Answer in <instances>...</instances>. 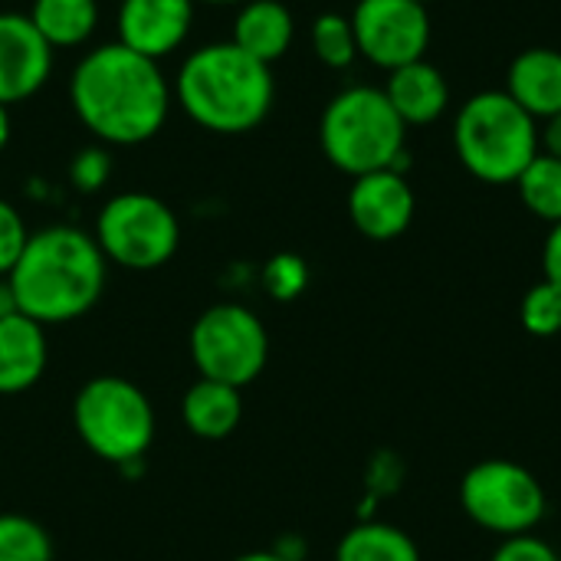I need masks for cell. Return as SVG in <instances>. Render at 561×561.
Returning <instances> with one entry per match:
<instances>
[{
	"instance_id": "obj_17",
	"label": "cell",
	"mask_w": 561,
	"mask_h": 561,
	"mask_svg": "<svg viewBox=\"0 0 561 561\" xmlns=\"http://www.w3.org/2000/svg\"><path fill=\"white\" fill-rule=\"evenodd\" d=\"M293 36H296V20H293L286 3H279V0H247V3L237 7L230 43H237L253 59L273 66L276 59L286 56V49L293 46Z\"/></svg>"
},
{
	"instance_id": "obj_1",
	"label": "cell",
	"mask_w": 561,
	"mask_h": 561,
	"mask_svg": "<svg viewBox=\"0 0 561 561\" xmlns=\"http://www.w3.org/2000/svg\"><path fill=\"white\" fill-rule=\"evenodd\" d=\"M69 105L99 145L135 148L164 128L174 89L161 62L115 39L85 49L72 66Z\"/></svg>"
},
{
	"instance_id": "obj_34",
	"label": "cell",
	"mask_w": 561,
	"mask_h": 561,
	"mask_svg": "<svg viewBox=\"0 0 561 561\" xmlns=\"http://www.w3.org/2000/svg\"><path fill=\"white\" fill-rule=\"evenodd\" d=\"M233 561H286V559H279L273 549H260V552H247V556H237Z\"/></svg>"
},
{
	"instance_id": "obj_35",
	"label": "cell",
	"mask_w": 561,
	"mask_h": 561,
	"mask_svg": "<svg viewBox=\"0 0 561 561\" xmlns=\"http://www.w3.org/2000/svg\"><path fill=\"white\" fill-rule=\"evenodd\" d=\"M194 3H204V7H240L247 0H194Z\"/></svg>"
},
{
	"instance_id": "obj_26",
	"label": "cell",
	"mask_w": 561,
	"mask_h": 561,
	"mask_svg": "<svg viewBox=\"0 0 561 561\" xmlns=\"http://www.w3.org/2000/svg\"><path fill=\"white\" fill-rule=\"evenodd\" d=\"M69 184L79 191V194H99L108 178H112V154L105 145H85L79 148L72 158H69Z\"/></svg>"
},
{
	"instance_id": "obj_6",
	"label": "cell",
	"mask_w": 561,
	"mask_h": 561,
	"mask_svg": "<svg viewBox=\"0 0 561 561\" xmlns=\"http://www.w3.org/2000/svg\"><path fill=\"white\" fill-rule=\"evenodd\" d=\"M72 427L89 454L131 470L154 444V408L148 394L122 375H95L72 398Z\"/></svg>"
},
{
	"instance_id": "obj_5",
	"label": "cell",
	"mask_w": 561,
	"mask_h": 561,
	"mask_svg": "<svg viewBox=\"0 0 561 561\" xmlns=\"http://www.w3.org/2000/svg\"><path fill=\"white\" fill-rule=\"evenodd\" d=\"M454 148L477 181L516 184L539 154V125L506 89L477 92L454 122Z\"/></svg>"
},
{
	"instance_id": "obj_29",
	"label": "cell",
	"mask_w": 561,
	"mask_h": 561,
	"mask_svg": "<svg viewBox=\"0 0 561 561\" xmlns=\"http://www.w3.org/2000/svg\"><path fill=\"white\" fill-rule=\"evenodd\" d=\"M542 273H546V283H552L556 289H561V220L552 224V230L546 237V247H542Z\"/></svg>"
},
{
	"instance_id": "obj_14",
	"label": "cell",
	"mask_w": 561,
	"mask_h": 561,
	"mask_svg": "<svg viewBox=\"0 0 561 561\" xmlns=\"http://www.w3.org/2000/svg\"><path fill=\"white\" fill-rule=\"evenodd\" d=\"M49 339L46 325L23 312L0 319V394H23L46 375Z\"/></svg>"
},
{
	"instance_id": "obj_12",
	"label": "cell",
	"mask_w": 561,
	"mask_h": 561,
	"mask_svg": "<svg viewBox=\"0 0 561 561\" xmlns=\"http://www.w3.org/2000/svg\"><path fill=\"white\" fill-rule=\"evenodd\" d=\"M194 10V0H122L115 13L118 43L161 62L187 43Z\"/></svg>"
},
{
	"instance_id": "obj_8",
	"label": "cell",
	"mask_w": 561,
	"mask_h": 561,
	"mask_svg": "<svg viewBox=\"0 0 561 561\" xmlns=\"http://www.w3.org/2000/svg\"><path fill=\"white\" fill-rule=\"evenodd\" d=\"M191 358L201 378L243 391L270 362V332L253 309L240 302H217L191 325Z\"/></svg>"
},
{
	"instance_id": "obj_3",
	"label": "cell",
	"mask_w": 561,
	"mask_h": 561,
	"mask_svg": "<svg viewBox=\"0 0 561 561\" xmlns=\"http://www.w3.org/2000/svg\"><path fill=\"white\" fill-rule=\"evenodd\" d=\"M171 89L184 115L210 135H247L260 128L276 99L270 66L230 39L191 49Z\"/></svg>"
},
{
	"instance_id": "obj_33",
	"label": "cell",
	"mask_w": 561,
	"mask_h": 561,
	"mask_svg": "<svg viewBox=\"0 0 561 561\" xmlns=\"http://www.w3.org/2000/svg\"><path fill=\"white\" fill-rule=\"evenodd\" d=\"M10 135H13L10 108H7V105H0V154H3V151H7V145H10Z\"/></svg>"
},
{
	"instance_id": "obj_24",
	"label": "cell",
	"mask_w": 561,
	"mask_h": 561,
	"mask_svg": "<svg viewBox=\"0 0 561 561\" xmlns=\"http://www.w3.org/2000/svg\"><path fill=\"white\" fill-rule=\"evenodd\" d=\"M523 329L536 339H552L561 332V289L552 283H536L526 296H523V309H519Z\"/></svg>"
},
{
	"instance_id": "obj_4",
	"label": "cell",
	"mask_w": 561,
	"mask_h": 561,
	"mask_svg": "<svg viewBox=\"0 0 561 561\" xmlns=\"http://www.w3.org/2000/svg\"><path fill=\"white\" fill-rule=\"evenodd\" d=\"M322 154L352 178L371 171H398L411 168L408 154V125L388 102L385 89L352 85L342 89L322 112L319 122Z\"/></svg>"
},
{
	"instance_id": "obj_9",
	"label": "cell",
	"mask_w": 561,
	"mask_h": 561,
	"mask_svg": "<svg viewBox=\"0 0 561 561\" xmlns=\"http://www.w3.org/2000/svg\"><path fill=\"white\" fill-rule=\"evenodd\" d=\"M460 506L480 529L510 539L533 533L546 519L549 500L533 470L493 457L467 470L460 483Z\"/></svg>"
},
{
	"instance_id": "obj_19",
	"label": "cell",
	"mask_w": 561,
	"mask_h": 561,
	"mask_svg": "<svg viewBox=\"0 0 561 561\" xmlns=\"http://www.w3.org/2000/svg\"><path fill=\"white\" fill-rule=\"evenodd\" d=\"M26 16L53 49H79L95 36L102 7L99 0H33Z\"/></svg>"
},
{
	"instance_id": "obj_28",
	"label": "cell",
	"mask_w": 561,
	"mask_h": 561,
	"mask_svg": "<svg viewBox=\"0 0 561 561\" xmlns=\"http://www.w3.org/2000/svg\"><path fill=\"white\" fill-rule=\"evenodd\" d=\"M490 561H561V559H559V552H556L546 539H539V536L526 533V536H510V539H503V542L496 546V552H493V559Z\"/></svg>"
},
{
	"instance_id": "obj_23",
	"label": "cell",
	"mask_w": 561,
	"mask_h": 561,
	"mask_svg": "<svg viewBox=\"0 0 561 561\" xmlns=\"http://www.w3.org/2000/svg\"><path fill=\"white\" fill-rule=\"evenodd\" d=\"M312 53L329 69H348L358 59L352 20L342 13H322L312 23Z\"/></svg>"
},
{
	"instance_id": "obj_16",
	"label": "cell",
	"mask_w": 561,
	"mask_h": 561,
	"mask_svg": "<svg viewBox=\"0 0 561 561\" xmlns=\"http://www.w3.org/2000/svg\"><path fill=\"white\" fill-rule=\"evenodd\" d=\"M385 95L404 125H431L450 105V85H447L444 72L437 66H431L427 59L394 69L388 76Z\"/></svg>"
},
{
	"instance_id": "obj_2",
	"label": "cell",
	"mask_w": 561,
	"mask_h": 561,
	"mask_svg": "<svg viewBox=\"0 0 561 561\" xmlns=\"http://www.w3.org/2000/svg\"><path fill=\"white\" fill-rule=\"evenodd\" d=\"M7 279L16 309L49 329L76 322L99 306L108 283V260L92 233L53 224L30 233Z\"/></svg>"
},
{
	"instance_id": "obj_21",
	"label": "cell",
	"mask_w": 561,
	"mask_h": 561,
	"mask_svg": "<svg viewBox=\"0 0 561 561\" xmlns=\"http://www.w3.org/2000/svg\"><path fill=\"white\" fill-rule=\"evenodd\" d=\"M523 204L549 224L561 220V158L539 151L516 181Z\"/></svg>"
},
{
	"instance_id": "obj_10",
	"label": "cell",
	"mask_w": 561,
	"mask_h": 561,
	"mask_svg": "<svg viewBox=\"0 0 561 561\" xmlns=\"http://www.w3.org/2000/svg\"><path fill=\"white\" fill-rule=\"evenodd\" d=\"M348 20L358 56L388 72L424 59L431 46V16L421 0H358Z\"/></svg>"
},
{
	"instance_id": "obj_30",
	"label": "cell",
	"mask_w": 561,
	"mask_h": 561,
	"mask_svg": "<svg viewBox=\"0 0 561 561\" xmlns=\"http://www.w3.org/2000/svg\"><path fill=\"white\" fill-rule=\"evenodd\" d=\"M539 151L552 154V158H561V112L546 118L542 131H539Z\"/></svg>"
},
{
	"instance_id": "obj_11",
	"label": "cell",
	"mask_w": 561,
	"mask_h": 561,
	"mask_svg": "<svg viewBox=\"0 0 561 561\" xmlns=\"http://www.w3.org/2000/svg\"><path fill=\"white\" fill-rule=\"evenodd\" d=\"M56 49L39 36L26 13H0V105L33 99L53 76Z\"/></svg>"
},
{
	"instance_id": "obj_7",
	"label": "cell",
	"mask_w": 561,
	"mask_h": 561,
	"mask_svg": "<svg viewBox=\"0 0 561 561\" xmlns=\"http://www.w3.org/2000/svg\"><path fill=\"white\" fill-rule=\"evenodd\" d=\"M92 237L112 266L148 273L174 260L181 247V220L161 197L125 191L102 204Z\"/></svg>"
},
{
	"instance_id": "obj_20",
	"label": "cell",
	"mask_w": 561,
	"mask_h": 561,
	"mask_svg": "<svg viewBox=\"0 0 561 561\" xmlns=\"http://www.w3.org/2000/svg\"><path fill=\"white\" fill-rule=\"evenodd\" d=\"M335 561H421V552L404 529L365 519L342 536Z\"/></svg>"
},
{
	"instance_id": "obj_36",
	"label": "cell",
	"mask_w": 561,
	"mask_h": 561,
	"mask_svg": "<svg viewBox=\"0 0 561 561\" xmlns=\"http://www.w3.org/2000/svg\"><path fill=\"white\" fill-rule=\"evenodd\" d=\"M421 3H431V0H421Z\"/></svg>"
},
{
	"instance_id": "obj_27",
	"label": "cell",
	"mask_w": 561,
	"mask_h": 561,
	"mask_svg": "<svg viewBox=\"0 0 561 561\" xmlns=\"http://www.w3.org/2000/svg\"><path fill=\"white\" fill-rule=\"evenodd\" d=\"M26 240H30V230H26L23 214L10 201L0 197V276H10Z\"/></svg>"
},
{
	"instance_id": "obj_15",
	"label": "cell",
	"mask_w": 561,
	"mask_h": 561,
	"mask_svg": "<svg viewBox=\"0 0 561 561\" xmlns=\"http://www.w3.org/2000/svg\"><path fill=\"white\" fill-rule=\"evenodd\" d=\"M506 92L539 122L561 112V53L552 46L523 49L506 72Z\"/></svg>"
},
{
	"instance_id": "obj_22",
	"label": "cell",
	"mask_w": 561,
	"mask_h": 561,
	"mask_svg": "<svg viewBox=\"0 0 561 561\" xmlns=\"http://www.w3.org/2000/svg\"><path fill=\"white\" fill-rule=\"evenodd\" d=\"M53 536L23 513H0V561H53Z\"/></svg>"
},
{
	"instance_id": "obj_32",
	"label": "cell",
	"mask_w": 561,
	"mask_h": 561,
	"mask_svg": "<svg viewBox=\"0 0 561 561\" xmlns=\"http://www.w3.org/2000/svg\"><path fill=\"white\" fill-rule=\"evenodd\" d=\"M13 312H20V309H16L13 286H10V279H7V276H0V319H7V316H13Z\"/></svg>"
},
{
	"instance_id": "obj_13",
	"label": "cell",
	"mask_w": 561,
	"mask_h": 561,
	"mask_svg": "<svg viewBox=\"0 0 561 561\" xmlns=\"http://www.w3.org/2000/svg\"><path fill=\"white\" fill-rule=\"evenodd\" d=\"M417 201L408 174L398 171H371L355 178L348 191V217L355 230L368 240H394L414 220Z\"/></svg>"
},
{
	"instance_id": "obj_25",
	"label": "cell",
	"mask_w": 561,
	"mask_h": 561,
	"mask_svg": "<svg viewBox=\"0 0 561 561\" xmlns=\"http://www.w3.org/2000/svg\"><path fill=\"white\" fill-rule=\"evenodd\" d=\"M263 286L276 302H293L309 286V266L296 253H276L263 266Z\"/></svg>"
},
{
	"instance_id": "obj_31",
	"label": "cell",
	"mask_w": 561,
	"mask_h": 561,
	"mask_svg": "<svg viewBox=\"0 0 561 561\" xmlns=\"http://www.w3.org/2000/svg\"><path fill=\"white\" fill-rule=\"evenodd\" d=\"M273 552L286 561H302L306 559V542H302V536H283V539L273 546Z\"/></svg>"
},
{
	"instance_id": "obj_18",
	"label": "cell",
	"mask_w": 561,
	"mask_h": 561,
	"mask_svg": "<svg viewBox=\"0 0 561 561\" xmlns=\"http://www.w3.org/2000/svg\"><path fill=\"white\" fill-rule=\"evenodd\" d=\"M184 427L201 440H227L243 421V394L233 385L197 378L181 398Z\"/></svg>"
}]
</instances>
